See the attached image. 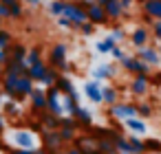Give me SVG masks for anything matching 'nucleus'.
I'll list each match as a JSON object with an SVG mask.
<instances>
[{
	"label": "nucleus",
	"mask_w": 161,
	"mask_h": 154,
	"mask_svg": "<svg viewBox=\"0 0 161 154\" xmlns=\"http://www.w3.org/2000/svg\"><path fill=\"white\" fill-rule=\"evenodd\" d=\"M137 114L150 117V114H152V106H150V104H139V106H137ZM141 117H139V119H141Z\"/></svg>",
	"instance_id": "58836bf2"
},
{
	"label": "nucleus",
	"mask_w": 161,
	"mask_h": 154,
	"mask_svg": "<svg viewBox=\"0 0 161 154\" xmlns=\"http://www.w3.org/2000/svg\"><path fill=\"white\" fill-rule=\"evenodd\" d=\"M148 40H150V33H148V29L146 27H139V29H135V33L130 35V42L135 44V46H146L148 44Z\"/></svg>",
	"instance_id": "412c9836"
},
{
	"label": "nucleus",
	"mask_w": 161,
	"mask_h": 154,
	"mask_svg": "<svg viewBox=\"0 0 161 154\" xmlns=\"http://www.w3.org/2000/svg\"><path fill=\"white\" fill-rule=\"evenodd\" d=\"M117 97H119V90L115 86H102V104H117Z\"/></svg>",
	"instance_id": "b1692460"
},
{
	"label": "nucleus",
	"mask_w": 161,
	"mask_h": 154,
	"mask_svg": "<svg viewBox=\"0 0 161 154\" xmlns=\"http://www.w3.org/2000/svg\"><path fill=\"white\" fill-rule=\"evenodd\" d=\"M75 150H80L82 154H91V152H95V141L91 139V134H77L75 139H73V143H71Z\"/></svg>",
	"instance_id": "0eeeda50"
},
{
	"label": "nucleus",
	"mask_w": 161,
	"mask_h": 154,
	"mask_svg": "<svg viewBox=\"0 0 161 154\" xmlns=\"http://www.w3.org/2000/svg\"><path fill=\"white\" fill-rule=\"evenodd\" d=\"M53 88H55L60 95H69V93H73V90H75V88H73V79H71V77H66V75H60V77L55 79Z\"/></svg>",
	"instance_id": "6ab92c4d"
},
{
	"label": "nucleus",
	"mask_w": 161,
	"mask_h": 154,
	"mask_svg": "<svg viewBox=\"0 0 161 154\" xmlns=\"http://www.w3.org/2000/svg\"><path fill=\"white\" fill-rule=\"evenodd\" d=\"M130 73H135V75H148V64H143L141 60H137V57H135Z\"/></svg>",
	"instance_id": "2f4dec72"
},
{
	"label": "nucleus",
	"mask_w": 161,
	"mask_h": 154,
	"mask_svg": "<svg viewBox=\"0 0 161 154\" xmlns=\"http://www.w3.org/2000/svg\"><path fill=\"white\" fill-rule=\"evenodd\" d=\"M71 117L75 119V123H77V125H82V128H86V130H91V128H93V114H91L86 108L77 106V110H75Z\"/></svg>",
	"instance_id": "f8f14e48"
},
{
	"label": "nucleus",
	"mask_w": 161,
	"mask_h": 154,
	"mask_svg": "<svg viewBox=\"0 0 161 154\" xmlns=\"http://www.w3.org/2000/svg\"><path fill=\"white\" fill-rule=\"evenodd\" d=\"M40 62H42V49H40V46L27 49V57H25V64H27V66H33V64H40Z\"/></svg>",
	"instance_id": "a878e982"
},
{
	"label": "nucleus",
	"mask_w": 161,
	"mask_h": 154,
	"mask_svg": "<svg viewBox=\"0 0 161 154\" xmlns=\"http://www.w3.org/2000/svg\"><path fill=\"white\" fill-rule=\"evenodd\" d=\"M0 77H3V66H0Z\"/></svg>",
	"instance_id": "052dcab7"
},
{
	"label": "nucleus",
	"mask_w": 161,
	"mask_h": 154,
	"mask_svg": "<svg viewBox=\"0 0 161 154\" xmlns=\"http://www.w3.org/2000/svg\"><path fill=\"white\" fill-rule=\"evenodd\" d=\"M33 154H49L47 150H42V147H38V150H33Z\"/></svg>",
	"instance_id": "6e6d98bb"
},
{
	"label": "nucleus",
	"mask_w": 161,
	"mask_h": 154,
	"mask_svg": "<svg viewBox=\"0 0 161 154\" xmlns=\"http://www.w3.org/2000/svg\"><path fill=\"white\" fill-rule=\"evenodd\" d=\"M66 51H69V49H66L64 42H60V44H55V46L51 49V66H53L55 71H58L60 64L66 62Z\"/></svg>",
	"instance_id": "9d476101"
},
{
	"label": "nucleus",
	"mask_w": 161,
	"mask_h": 154,
	"mask_svg": "<svg viewBox=\"0 0 161 154\" xmlns=\"http://www.w3.org/2000/svg\"><path fill=\"white\" fill-rule=\"evenodd\" d=\"M22 13H25V11H22V5H20V3H16V5L9 7V18H11V20H20Z\"/></svg>",
	"instance_id": "f704fd0d"
},
{
	"label": "nucleus",
	"mask_w": 161,
	"mask_h": 154,
	"mask_svg": "<svg viewBox=\"0 0 161 154\" xmlns=\"http://www.w3.org/2000/svg\"><path fill=\"white\" fill-rule=\"evenodd\" d=\"M60 128H73V130H77L80 125L75 123L73 117H60Z\"/></svg>",
	"instance_id": "4c0bfd02"
},
{
	"label": "nucleus",
	"mask_w": 161,
	"mask_h": 154,
	"mask_svg": "<svg viewBox=\"0 0 161 154\" xmlns=\"http://www.w3.org/2000/svg\"><path fill=\"white\" fill-rule=\"evenodd\" d=\"M86 20L91 22V24H95V27H99V24H106L108 22V18H106V13H104V7L102 5H91V7H86Z\"/></svg>",
	"instance_id": "39448f33"
},
{
	"label": "nucleus",
	"mask_w": 161,
	"mask_h": 154,
	"mask_svg": "<svg viewBox=\"0 0 161 154\" xmlns=\"http://www.w3.org/2000/svg\"><path fill=\"white\" fill-rule=\"evenodd\" d=\"M95 150H97L99 154H110L115 147H113V141H110V139H97V141H95Z\"/></svg>",
	"instance_id": "bb28decb"
},
{
	"label": "nucleus",
	"mask_w": 161,
	"mask_h": 154,
	"mask_svg": "<svg viewBox=\"0 0 161 154\" xmlns=\"http://www.w3.org/2000/svg\"><path fill=\"white\" fill-rule=\"evenodd\" d=\"M143 145H146V152L161 154V141L159 139H143Z\"/></svg>",
	"instance_id": "c85d7f7f"
},
{
	"label": "nucleus",
	"mask_w": 161,
	"mask_h": 154,
	"mask_svg": "<svg viewBox=\"0 0 161 154\" xmlns=\"http://www.w3.org/2000/svg\"><path fill=\"white\" fill-rule=\"evenodd\" d=\"M58 134H60V141L62 143H73V139L77 136V130H73V128H60Z\"/></svg>",
	"instance_id": "cd10ccee"
},
{
	"label": "nucleus",
	"mask_w": 161,
	"mask_h": 154,
	"mask_svg": "<svg viewBox=\"0 0 161 154\" xmlns=\"http://www.w3.org/2000/svg\"><path fill=\"white\" fill-rule=\"evenodd\" d=\"M11 141H14V145H16V150H38L36 145H38V139L33 136V132H29V130H16L14 134H11Z\"/></svg>",
	"instance_id": "f03ea898"
},
{
	"label": "nucleus",
	"mask_w": 161,
	"mask_h": 154,
	"mask_svg": "<svg viewBox=\"0 0 161 154\" xmlns=\"http://www.w3.org/2000/svg\"><path fill=\"white\" fill-rule=\"evenodd\" d=\"M14 42H11V33L7 31V29H3L0 27V51H5V49H9Z\"/></svg>",
	"instance_id": "c756f323"
},
{
	"label": "nucleus",
	"mask_w": 161,
	"mask_h": 154,
	"mask_svg": "<svg viewBox=\"0 0 161 154\" xmlns=\"http://www.w3.org/2000/svg\"><path fill=\"white\" fill-rule=\"evenodd\" d=\"M7 154H33V152H31V150H16V147H14V150H9Z\"/></svg>",
	"instance_id": "8fccbe9b"
},
{
	"label": "nucleus",
	"mask_w": 161,
	"mask_h": 154,
	"mask_svg": "<svg viewBox=\"0 0 161 154\" xmlns=\"http://www.w3.org/2000/svg\"><path fill=\"white\" fill-rule=\"evenodd\" d=\"M152 35H154L159 42H161V20H157V22L152 24Z\"/></svg>",
	"instance_id": "37998d69"
},
{
	"label": "nucleus",
	"mask_w": 161,
	"mask_h": 154,
	"mask_svg": "<svg viewBox=\"0 0 161 154\" xmlns=\"http://www.w3.org/2000/svg\"><path fill=\"white\" fill-rule=\"evenodd\" d=\"M124 38H126V33H124V31H121L119 27H115V29L110 31V35H108V40H110V42H113L115 46H117V42H121Z\"/></svg>",
	"instance_id": "c9c22d12"
},
{
	"label": "nucleus",
	"mask_w": 161,
	"mask_h": 154,
	"mask_svg": "<svg viewBox=\"0 0 161 154\" xmlns=\"http://www.w3.org/2000/svg\"><path fill=\"white\" fill-rule=\"evenodd\" d=\"M9 150H11V147H9V145L3 141V134H0V152H9Z\"/></svg>",
	"instance_id": "3c124183"
},
{
	"label": "nucleus",
	"mask_w": 161,
	"mask_h": 154,
	"mask_svg": "<svg viewBox=\"0 0 161 154\" xmlns=\"http://www.w3.org/2000/svg\"><path fill=\"white\" fill-rule=\"evenodd\" d=\"M31 108H33V112H44L47 110V97H44V90L42 88H33L31 90Z\"/></svg>",
	"instance_id": "1a4fd4ad"
},
{
	"label": "nucleus",
	"mask_w": 161,
	"mask_h": 154,
	"mask_svg": "<svg viewBox=\"0 0 161 154\" xmlns=\"http://www.w3.org/2000/svg\"><path fill=\"white\" fill-rule=\"evenodd\" d=\"M143 16L152 18L154 22L161 20V0H146L143 3Z\"/></svg>",
	"instance_id": "dca6fc26"
},
{
	"label": "nucleus",
	"mask_w": 161,
	"mask_h": 154,
	"mask_svg": "<svg viewBox=\"0 0 161 154\" xmlns=\"http://www.w3.org/2000/svg\"><path fill=\"white\" fill-rule=\"evenodd\" d=\"M9 62V51L5 49V51H0V66H5Z\"/></svg>",
	"instance_id": "a18cd8bd"
},
{
	"label": "nucleus",
	"mask_w": 161,
	"mask_h": 154,
	"mask_svg": "<svg viewBox=\"0 0 161 154\" xmlns=\"http://www.w3.org/2000/svg\"><path fill=\"white\" fill-rule=\"evenodd\" d=\"M77 104H80V93H77V90H73V93H69V95H64V101H62V108H64V112H69V114H73V112L77 110Z\"/></svg>",
	"instance_id": "aec40b11"
},
{
	"label": "nucleus",
	"mask_w": 161,
	"mask_h": 154,
	"mask_svg": "<svg viewBox=\"0 0 161 154\" xmlns=\"http://www.w3.org/2000/svg\"><path fill=\"white\" fill-rule=\"evenodd\" d=\"M16 3H20V0H0V5H5L7 9H9L11 5H16Z\"/></svg>",
	"instance_id": "603ef678"
},
{
	"label": "nucleus",
	"mask_w": 161,
	"mask_h": 154,
	"mask_svg": "<svg viewBox=\"0 0 161 154\" xmlns=\"http://www.w3.org/2000/svg\"><path fill=\"white\" fill-rule=\"evenodd\" d=\"M137 60H141L143 64H148V66H157L159 62H161V57H159V53H157V49H152V46H141L139 49V53H137Z\"/></svg>",
	"instance_id": "423d86ee"
},
{
	"label": "nucleus",
	"mask_w": 161,
	"mask_h": 154,
	"mask_svg": "<svg viewBox=\"0 0 161 154\" xmlns=\"http://www.w3.org/2000/svg\"><path fill=\"white\" fill-rule=\"evenodd\" d=\"M0 112H3V93H0Z\"/></svg>",
	"instance_id": "4d7b16f0"
},
{
	"label": "nucleus",
	"mask_w": 161,
	"mask_h": 154,
	"mask_svg": "<svg viewBox=\"0 0 161 154\" xmlns=\"http://www.w3.org/2000/svg\"><path fill=\"white\" fill-rule=\"evenodd\" d=\"M5 128H7V119H5V114L0 112V134L5 132Z\"/></svg>",
	"instance_id": "09e8293b"
},
{
	"label": "nucleus",
	"mask_w": 161,
	"mask_h": 154,
	"mask_svg": "<svg viewBox=\"0 0 161 154\" xmlns=\"http://www.w3.org/2000/svg\"><path fill=\"white\" fill-rule=\"evenodd\" d=\"M77 29H80V31H82V33H84V35H93V33H95V29H97V27H95V24H91V22H88V20H86V22H84V24H80V27H77Z\"/></svg>",
	"instance_id": "ea45409f"
},
{
	"label": "nucleus",
	"mask_w": 161,
	"mask_h": 154,
	"mask_svg": "<svg viewBox=\"0 0 161 154\" xmlns=\"http://www.w3.org/2000/svg\"><path fill=\"white\" fill-rule=\"evenodd\" d=\"M3 20H9V9L5 5H0V22H3Z\"/></svg>",
	"instance_id": "c03bdc74"
},
{
	"label": "nucleus",
	"mask_w": 161,
	"mask_h": 154,
	"mask_svg": "<svg viewBox=\"0 0 161 154\" xmlns=\"http://www.w3.org/2000/svg\"><path fill=\"white\" fill-rule=\"evenodd\" d=\"M117 75V66L115 64H102L97 68H93V82H104Z\"/></svg>",
	"instance_id": "6e6552de"
},
{
	"label": "nucleus",
	"mask_w": 161,
	"mask_h": 154,
	"mask_svg": "<svg viewBox=\"0 0 161 154\" xmlns=\"http://www.w3.org/2000/svg\"><path fill=\"white\" fill-rule=\"evenodd\" d=\"M64 3H66V0H53V3L49 5V9H51V13H53L55 18H62V11H64Z\"/></svg>",
	"instance_id": "72a5a7b5"
},
{
	"label": "nucleus",
	"mask_w": 161,
	"mask_h": 154,
	"mask_svg": "<svg viewBox=\"0 0 161 154\" xmlns=\"http://www.w3.org/2000/svg\"><path fill=\"white\" fill-rule=\"evenodd\" d=\"M60 154H82V152H80V150H75L73 145H69V147H64V150H62Z\"/></svg>",
	"instance_id": "de8ad7c7"
},
{
	"label": "nucleus",
	"mask_w": 161,
	"mask_h": 154,
	"mask_svg": "<svg viewBox=\"0 0 161 154\" xmlns=\"http://www.w3.org/2000/svg\"><path fill=\"white\" fill-rule=\"evenodd\" d=\"M62 18H66L71 24H73V29H77L80 24H84L86 22V9L77 3H64V11H62Z\"/></svg>",
	"instance_id": "f257e3e1"
},
{
	"label": "nucleus",
	"mask_w": 161,
	"mask_h": 154,
	"mask_svg": "<svg viewBox=\"0 0 161 154\" xmlns=\"http://www.w3.org/2000/svg\"><path fill=\"white\" fill-rule=\"evenodd\" d=\"M113 46H115V44H113V42H110V40L106 38V40H102V42H97V46H95V49H97V53H102V55H106V53H110V49H113Z\"/></svg>",
	"instance_id": "e433bc0d"
},
{
	"label": "nucleus",
	"mask_w": 161,
	"mask_h": 154,
	"mask_svg": "<svg viewBox=\"0 0 161 154\" xmlns=\"http://www.w3.org/2000/svg\"><path fill=\"white\" fill-rule=\"evenodd\" d=\"M108 3V0H97V5H106Z\"/></svg>",
	"instance_id": "13d9d810"
},
{
	"label": "nucleus",
	"mask_w": 161,
	"mask_h": 154,
	"mask_svg": "<svg viewBox=\"0 0 161 154\" xmlns=\"http://www.w3.org/2000/svg\"><path fill=\"white\" fill-rule=\"evenodd\" d=\"M97 3V0H84V3H82V7L86 9V7H91V5H95Z\"/></svg>",
	"instance_id": "5fc2aeb1"
},
{
	"label": "nucleus",
	"mask_w": 161,
	"mask_h": 154,
	"mask_svg": "<svg viewBox=\"0 0 161 154\" xmlns=\"http://www.w3.org/2000/svg\"><path fill=\"white\" fill-rule=\"evenodd\" d=\"M47 68H49V66H47L44 62L33 64V66H29V68H27V77H29L33 84H36V82H42V79H44V75H47Z\"/></svg>",
	"instance_id": "a211bd4d"
},
{
	"label": "nucleus",
	"mask_w": 161,
	"mask_h": 154,
	"mask_svg": "<svg viewBox=\"0 0 161 154\" xmlns=\"http://www.w3.org/2000/svg\"><path fill=\"white\" fill-rule=\"evenodd\" d=\"M132 62H135V57H130V55H124V60H121V66L130 73V68H132Z\"/></svg>",
	"instance_id": "79ce46f5"
},
{
	"label": "nucleus",
	"mask_w": 161,
	"mask_h": 154,
	"mask_svg": "<svg viewBox=\"0 0 161 154\" xmlns=\"http://www.w3.org/2000/svg\"><path fill=\"white\" fill-rule=\"evenodd\" d=\"M40 119V125H42V130H60V117H55V114H51V112H40L38 114Z\"/></svg>",
	"instance_id": "2eb2a0df"
},
{
	"label": "nucleus",
	"mask_w": 161,
	"mask_h": 154,
	"mask_svg": "<svg viewBox=\"0 0 161 154\" xmlns=\"http://www.w3.org/2000/svg\"><path fill=\"white\" fill-rule=\"evenodd\" d=\"M60 77V73L55 71V68H47V75H44V79H42V84L49 88V86H53L55 84V79Z\"/></svg>",
	"instance_id": "473e14b6"
},
{
	"label": "nucleus",
	"mask_w": 161,
	"mask_h": 154,
	"mask_svg": "<svg viewBox=\"0 0 161 154\" xmlns=\"http://www.w3.org/2000/svg\"><path fill=\"white\" fill-rule=\"evenodd\" d=\"M157 53H159V57H161V46H159V51H157Z\"/></svg>",
	"instance_id": "bf43d9fd"
},
{
	"label": "nucleus",
	"mask_w": 161,
	"mask_h": 154,
	"mask_svg": "<svg viewBox=\"0 0 161 154\" xmlns=\"http://www.w3.org/2000/svg\"><path fill=\"white\" fill-rule=\"evenodd\" d=\"M3 110H5L7 117H18V114H20V108H18L16 101H5V104H3Z\"/></svg>",
	"instance_id": "7c9ffc66"
},
{
	"label": "nucleus",
	"mask_w": 161,
	"mask_h": 154,
	"mask_svg": "<svg viewBox=\"0 0 161 154\" xmlns=\"http://www.w3.org/2000/svg\"><path fill=\"white\" fill-rule=\"evenodd\" d=\"M25 3H27V5H31V7H40L42 0H25Z\"/></svg>",
	"instance_id": "864d4df0"
},
{
	"label": "nucleus",
	"mask_w": 161,
	"mask_h": 154,
	"mask_svg": "<svg viewBox=\"0 0 161 154\" xmlns=\"http://www.w3.org/2000/svg\"><path fill=\"white\" fill-rule=\"evenodd\" d=\"M58 24H60L62 29H73V24H71L66 18H58Z\"/></svg>",
	"instance_id": "49530a36"
},
{
	"label": "nucleus",
	"mask_w": 161,
	"mask_h": 154,
	"mask_svg": "<svg viewBox=\"0 0 161 154\" xmlns=\"http://www.w3.org/2000/svg\"><path fill=\"white\" fill-rule=\"evenodd\" d=\"M148 88H150V77H148V75H135V79H132V84H130V90L141 97V95L148 93Z\"/></svg>",
	"instance_id": "ddd939ff"
},
{
	"label": "nucleus",
	"mask_w": 161,
	"mask_h": 154,
	"mask_svg": "<svg viewBox=\"0 0 161 154\" xmlns=\"http://www.w3.org/2000/svg\"><path fill=\"white\" fill-rule=\"evenodd\" d=\"M108 114L110 117H115V119H121V121H126V119H132V117H137V106L135 104H113V106H108Z\"/></svg>",
	"instance_id": "20e7f679"
},
{
	"label": "nucleus",
	"mask_w": 161,
	"mask_h": 154,
	"mask_svg": "<svg viewBox=\"0 0 161 154\" xmlns=\"http://www.w3.org/2000/svg\"><path fill=\"white\" fill-rule=\"evenodd\" d=\"M42 150H47L49 154H60L64 150V143L60 141L58 130H42Z\"/></svg>",
	"instance_id": "7ed1b4c3"
},
{
	"label": "nucleus",
	"mask_w": 161,
	"mask_h": 154,
	"mask_svg": "<svg viewBox=\"0 0 161 154\" xmlns=\"http://www.w3.org/2000/svg\"><path fill=\"white\" fill-rule=\"evenodd\" d=\"M124 128H128L132 134H143V132H148V123L143 121V119H139V117H132V119H126L124 121Z\"/></svg>",
	"instance_id": "f3484780"
},
{
	"label": "nucleus",
	"mask_w": 161,
	"mask_h": 154,
	"mask_svg": "<svg viewBox=\"0 0 161 154\" xmlns=\"http://www.w3.org/2000/svg\"><path fill=\"white\" fill-rule=\"evenodd\" d=\"M110 55H113V57H115V60H119V62H121V60H124V55H126V53H124V51H121V49H119V46H113V49H110Z\"/></svg>",
	"instance_id": "a19ab883"
},
{
	"label": "nucleus",
	"mask_w": 161,
	"mask_h": 154,
	"mask_svg": "<svg viewBox=\"0 0 161 154\" xmlns=\"http://www.w3.org/2000/svg\"><path fill=\"white\" fill-rule=\"evenodd\" d=\"M7 51H9L11 62H25V57H27V46L25 44H11Z\"/></svg>",
	"instance_id": "5701e85b"
},
{
	"label": "nucleus",
	"mask_w": 161,
	"mask_h": 154,
	"mask_svg": "<svg viewBox=\"0 0 161 154\" xmlns=\"http://www.w3.org/2000/svg\"><path fill=\"white\" fill-rule=\"evenodd\" d=\"M126 141H128L130 154H146V145H143V139H139L137 134H130V136H126Z\"/></svg>",
	"instance_id": "393cba45"
},
{
	"label": "nucleus",
	"mask_w": 161,
	"mask_h": 154,
	"mask_svg": "<svg viewBox=\"0 0 161 154\" xmlns=\"http://www.w3.org/2000/svg\"><path fill=\"white\" fill-rule=\"evenodd\" d=\"M84 93L91 99V104H102V84L99 82H86L84 84Z\"/></svg>",
	"instance_id": "9b49d317"
},
{
	"label": "nucleus",
	"mask_w": 161,
	"mask_h": 154,
	"mask_svg": "<svg viewBox=\"0 0 161 154\" xmlns=\"http://www.w3.org/2000/svg\"><path fill=\"white\" fill-rule=\"evenodd\" d=\"M104 7V13H106V18H113V20H119L121 18V7H119V0H108L106 5H102Z\"/></svg>",
	"instance_id": "4be33fe9"
},
{
	"label": "nucleus",
	"mask_w": 161,
	"mask_h": 154,
	"mask_svg": "<svg viewBox=\"0 0 161 154\" xmlns=\"http://www.w3.org/2000/svg\"><path fill=\"white\" fill-rule=\"evenodd\" d=\"M33 88H36V86H33V82H31L27 75L16 79V95H18V99H22V97H29Z\"/></svg>",
	"instance_id": "4468645a"
}]
</instances>
